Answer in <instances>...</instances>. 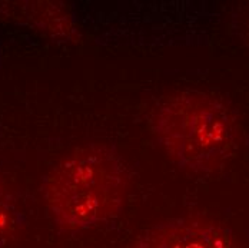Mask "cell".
Listing matches in <instances>:
<instances>
[{
	"label": "cell",
	"instance_id": "4",
	"mask_svg": "<svg viewBox=\"0 0 249 248\" xmlns=\"http://www.w3.org/2000/svg\"><path fill=\"white\" fill-rule=\"evenodd\" d=\"M23 228V215L7 188L0 182V248L7 246Z\"/></svg>",
	"mask_w": 249,
	"mask_h": 248
},
{
	"label": "cell",
	"instance_id": "2",
	"mask_svg": "<svg viewBox=\"0 0 249 248\" xmlns=\"http://www.w3.org/2000/svg\"><path fill=\"white\" fill-rule=\"evenodd\" d=\"M152 134L180 170L206 174L229 156L235 126L221 102L202 92L185 91L160 102L152 119Z\"/></svg>",
	"mask_w": 249,
	"mask_h": 248
},
{
	"label": "cell",
	"instance_id": "3",
	"mask_svg": "<svg viewBox=\"0 0 249 248\" xmlns=\"http://www.w3.org/2000/svg\"><path fill=\"white\" fill-rule=\"evenodd\" d=\"M133 248H244L219 224L191 217L168 218L142 232Z\"/></svg>",
	"mask_w": 249,
	"mask_h": 248
},
{
	"label": "cell",
	"instance_id": "1",
	"mask_svg": "<svg viewBox=\"0 0 249 248\" xmlns=\"http://www.w3.org/2000/svg\"><path fill=\"white\" fill-rule=\"evenodd\" d=\"M129 185V165L119 148L112 142H89L50 171L43 197L62 229L83 231L121 217Z\"/></svg>",
	"mask_w": 249,
	"mask_h": 248
}]
</instances>
